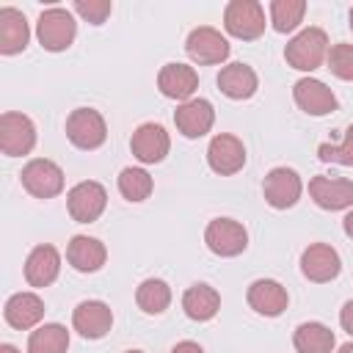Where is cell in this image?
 Returning a JSON list of instances; mask_svg holds the SVG:
<instances>
[{
  "label": "cell",
  "mask_w": 353,
  "mask_h": 353,
  "mask_svg": "<svg viewBox=\"0 0 353 353\" xmlns=\"http://www.w3.org/2000/svg\"><path fill=\"white\" fill-rule=\"evenodd\" d=\"M328 36L323 28H303L284 47V61L298 72H314L328 58Z\"/></svg>",
  "instance_id": "6da1fadb"
},
{
  "label": "cell",
  "mask_w": 353,
  "mask_h": 353,
  "mask_svg": "<svg viewBox=\"0 0 353 353\" xmlns=\"http://www.w3.org/2000/svg\"><path fill=\"white\" fill-rule=\"evenodd\" d=\"M77 36V22L72 17L69 8H61V6H52V8H44L39 14V22H36V39L44 50L50 52H61L66 50Z\"/></svg>",
  "instance_id": "7a4b0ae2"
},
{
  "label": "cell",
  "mask_w": 353,
  "mask_h": 353,
  "mask_svg": "<svg viewBox=\"0 0 353 353\" xmlns=\"http://www.w3.org/2000/svg\"><path fill=\"white\" fill-rule=\"evenodd\" d=\"M265 8L256 0H232L223 8V28L229 36L254 41L265 33Z\"/></svg>",
  "instance_id": "3957f363"
},
{
  "label": "cell",
  "mask_w": 353,
  "mask_h": 353,
  "mask_svg": "<svg viewBox=\"0 0 353 353\" xmlns=\"http://www.w3.org/2000/svg\"><path fill=\"white\" fill-rule=\"evenodd\" d=\"M66 138L83 149V152H94L105 143L108 138V124L105 116L94 108H74L66 119Z\"/></svg>",
  "instance_id": "277c9868"
},
{
  "label": "cell",
  "mask_w": 353,
  "mask_h": 353,
  "mask_svg": "<svg viewBox=\"0 0 353 353\" xmlns=\"http://www.w3.org/2000/svg\"><path fill=\"white\" fill-rule=\"evenodd\" d=\"M36 146V124L30 116L6 110L0 116V149L6 157H22L30 154Z\"/></svg>",
  "instance_id": "5b68a950"
},
{
  "label": "cell",
  "mask_w": 353,
  "mask_h": 353,
  "mask_svg": "<svg viewBox=\"0 0 353 353\" xmlns=\"http://www.w3.org/2000/svg\"><path fill=\"white\" fill-rule=\"evenodd\" d=\"M19 182L22 188L36 196V199H52L63 190V171L58 163L47 160V157H33L22 165V174H19Z\"/></svg>",
  "instance_id": "8992f818"
},
{
  "label": "cell",
  "mask_w": 353,
  "mask_h": 353,
  "mask_svg": "<svg viewBox=\"0 0 353 353\" xmlns=\"http://www.w3.org/2000/svg\"><path fill=\"white\" fill-rule=\"evenodd\" d=\"M303 193V182L298 176L295 168H287V165H276L265 174L262 179V196L265 201L273 207V210H290L298 204Z\"/></svg>",
  "instance_id": "52a82bcc"
},
{
  "label": "cell",
  "mask_w": 353,
  "mask_h": 353,
  "mask_svg": "<svg viewBox=\"0 0 353 353\" xmlns=\"http://www.w3.org/2000/svg\"><path fill=\"white\" fill-rule=\"evenodd\" d=\"M204 243L215 256H237L248 245V232L234 218H212L204 229Z\"/></svg>",
  "instance_id": "ba28073f"
},
{
  "label": "cell",
  "mask_w": 353,
  "mask_h": 353,
  "mask_svg": "<svg viewBox=\"0 0 353 353\" xmlns=\"http://www.w3.org/2000/svg\"><path fill=\"white\" fill-rule=\"evenodd\" d=\"M66 207H69V215L77 223H94L108 207V190L94 179L77 182L66 193Z\"/></svg>",
  "instance_id": "9c48e42d"
},
{
  "label": "cell",
  "mask_w": 353,
  "mask_h": 353,
  "mask_svg": "<svg viewBox=\"0 0 353 353\" xmlns=\"http://www.w3.org/2000/svg\"><path fill=\"white\" fill-rule=\"evenodd\" d=\"M185 52L190 55V61L210 66V63H223L229 58V41L221 30L210 28V25H199L190 30L188 41H185Z\"/></svg>",
  "instance_id": "30bf717a"
},
{
  "label": "cell",
  "mask_w": 353,
  "mask_h": 353,
  "mask_svg": "<svg viewBox=\"0 0 353 353\" xmlns=\"http://www.w3.org/2000/svg\"><path fill=\"white\" fill-rule=\"evenodd\" d=\"M309 196L320 210H328V212L347 210L353 207V179L317 174L309 179Z\"/></svg>",
  "instance_id": "8fae6325"
},
{
  "label": "cell",
  "mask_w": 353,
  "mask_h": 353,
  "mask_svg": "<svg viewBox=\"0 0 353 353\" xmlns=\"http://www.w3.org/2000/svg\"><path fill=\"white\" fill-rule=\"evenodd\" d=\"M207 163L215 174L221 176H232L245 165V146L237 135L229 132H218L210 146H207Z\"/></svg>",
  "instance_id": "7c38bea8"
},
{
  "label": "cell",
  "mask_w": 353,
  "mask_h": 353,
  "mask_svg": "<svg viewBox=\"0 0 353 353\" xmlns=\"http://www.w3.org/2000/svg\"><path fill=\"white\" fill-rule=\"evenodd\" d=\"M339 270H342V259H339L336 248L328 243H312L301 254V273L314 284L334 281L339 276Z\"/></svg>",
  "instance_id": "4fadbf2b"
},
{
  "label": "cell",
  "mask_w": 353,
  "mask_h": 353,
  "mask_svg": "<svg viewBox=\"0 0 353 353\" xmlns=\"http://www.w3.org/2000/svg\"><path fill=\"white\" fill-rule=\"evenodd\" d=\"M130 149L135 154V160L152 165V163H160L165 160L168 149H171V138L165 132L163 124H154V121H146L141 127H135L132 138H130Z\"/></svg>",
  "instance_id": "5bb4252c"
},
{
  "label": "cell",
  "mask_w": 353,
  "mask_h": 353,
  "mask_svg": "<svg viewBox=\"0 0 353 353\" xmlns=\"http://www.w3.org/2000/svg\"><path fill=\"white\" fill-rule=\"evenodd\" d=\"M292 99L309 116H328L336 110V94L317 77H301L292 85Z\"/></svg>",
  "instance_id": "9a60e30c"
},
{
  "label": "cell",
  "mask_w": 353,
  "mask_h": 353,
  "mask_svg": "<svg viewBox=\"0 0 353 353\" xmlns=\"http://www.w3.org/2000/svg\"><path fill=\"white\" fill-rule=\"evenodd\" d=\"M174 124L176 130L185 135V138H201L212 130L215 124V108L210 99H201V97H193L188 102H182L176 110H174Z\"/></svg>",
  "instance_id": "2e32d148"
},
{
  "label": "cell",
  "mask_w": 353,
  "mask_h": 353,
  "mask_svg": "<svg viewBox=\"0 0 353 353\" xmlns=\"http://www.w3.org/2000/svg\"><path fill=\"white\" fill-rule=\"evenodd\" d=\"M72 328L83 339H102L113 328V312L105 301H83L72 312Z\"/></svg>",
  "instance_id": "e0dca14e"
},
{
  "label": "cell",
  "mask_w": 353,
  "mask_h": 353,
  "mask_svg": "<svg viewBox=\"0 0 353 353\" xmlns=\"http://www.w3.org/2000/svg\"><path fill=\"white\" fill-rule=\"evenodd\" d=\"M58 273H61V254H58L55 245L41 243L28 254V259H25V281L30 287H36V290L50 287L58 279Z\"/></svg>",
  "instance_id": "ac0fdd59"
},
{
  "label": "cell",
  "mask_w": 353,
  "mask_h": 353,
  "mask_svg": "<svg viewBox=\"0 0 353 353\" xmlns=\"http://www.w3.org/2000/svg\"><path fill=\"white\" fill-rule=\"evenodd\" d=\"M245 301H248V306L256 314H262V317H279L287 309L290 295H287L284 284H279L276 279H256V281H251V287L245 292Z\"/></svg>",
  "instance_id": "d6986e66"
},
{
  "label": "cell",
  "mask_w": 353,
  "mask_h": 353,
  "mask_svg": "<svg viewBox=\"0 0 353 353\" xmlns=\"http://www.w3.org/2000/svg\"><path fill=\"white\" fill-rule=\"evenodd\" d=\"M157 88L168 99L188 102V99H193V94L199 88V74L188 63H165L157 74Z\"/></svg>",
  "instance_id": "ffe728a7"
},
{
  "label": "cell",
  "mask_w": 353,
  "mask_h": 353,
  "mask_svg": "<svg viewBox=\"0 0 353 353\" xmlns=\"http://www.w3.org/2000/svg\"><path fill=\"white\" fill-rule=\"evenodd\" d=\"M218 88L229 99H251L256 94V88H259V77H256V72L248 63L234 61V63L221 66V72H218Z\"/></svg>",
  "instance_id": "44dd1931"
},
{
  "label": "cell",
  "mask_w": 353,
  "mask_h": 353,
  "mask_svg": "<svg viewBox=\"0 0 353 353\" xmlns=\"http://www.w3.org/2000/svg\"><path fill=\"white\" fill-rule=\"evenodd\" d=\"M66 259L74 270L80 273H97L105 259H108V248L102 240L88 237V234H74L66 245Z\"/></svg>",
  "instance_id": "7402d4cb"
},
{
  "label": "cell",
  "mask_w": 353,
  "mask_h": 353,
  "mask_svg": "<svg viewBox=\"0 0 353 353\" xmlns=\"http://www.w3.org/2000/svg\"><path fill=\"white\" fill-rule=\"evenodd\" d=\"M3 317L11 328L17 331H28L33 325H39V320L44 317V301L36 292H14L6 301Z\"/></svg>",
  "instance_id": "603a6c76"
},
{
  "label": "cell",
  "mask_w": 353,
  "mask_h": 353,
  "mask_svg": "<svg viewBox=\"0 0 353 353\" xmlns=\"http://www.w3.org/2000/svg\"><path fill=\"white\" fill-rule=\"evenodd\" d=\"M28 41H30V28L25 14L14 6H3L0 8V52L17 55L28 47Z\"/></svg>",
  "instance_id": "cb8c5ba5"
},
{
  "label": "cell",
  "mask_w": 353,
  "mask_h": 353,
  "mask_svg": "<svg viewBox=\"0 0 353 353\" xmlns=\"http://www.w3.org/2000/svg\"><path fill=\"white\" fill-rule=\"evenodd\" d=\"M182 309H185V314H188L190 320L207 323V320H212V317L218 314V309H221V295H218V290L210 287V284H193V287H188L185 295H182Z\"/></svg>",
  "instance_id": "d4e9b609"
},
{
  "label": "cell",
  "mask_w": 353,
  "mask_h": 353,
  "mask_svg": "<svg viewBox=\"0 0 353 353\" xmlns=\"http://www.w3.org/2000/svg\"><path fill=\"white\" fill-rule=\"evenodd\" d=\"M292 345L298 353H331L334 345H336V336L328 325L317 323V320H309V323H301L292 334Z\"/></svg>",
  "instance_id": "484cf974"
},
{
  "label": "cell",
  "mask_w": 353,
  "mask_h": 353,
  "mask_svg": "<svg viewBox=\"0 0 353 353\" xmlns=\"http://www.w3.org/2000/svg\"><path fill=\"white\" fill-rule=\"evenodd\" d=\"M69 331L61 323H44L28 336V353H66Z\"/></svg>",
  "instance_id": "4316f807"
},
{
  "label": "cell",
  "mask_w": 353,
  "mask_h": 353,
  "mask_svg": "<svg viewBox=\"0 0 353 353\" xmlns=\"http://www.w3.org/2000/svg\"><path fill=\"white\" fill-rule=\"evenodd\" d=\"M135 303L146 314H163L171 303V287L163 279H146L135 290Z\"/></svg>",
  "instance_id": "83f0119b"
},
{
  "label": "cell",
  "mask_w": 353,
  "mask_h": 353,
  "mask_svg": "<svg viewBox=\"0 0 353 353\" xmlns=\"http://www.w3.org/2000/svg\"><path fill=\"white\" fill-rule=\"evenodd\" d=\"M306 14V0H273L270 3V25L276 33H292Z\"/></svg>",
  "instance_id": "f1b7e54d"
},
{
  "label": "cell",
  "mask_w": 353,
  "mask_h": 353,
  "mask_svg": "<svg viewBox=\"0 0 353 353\" xmlns=\"http://www.w3.org/2000/svg\"><path fill=\"white\" fill-rule=\"evenodd\" d=\"M152 190H154V179L149 176V171L135 168V165L121 168V174H119V193L127 201H143V199L152 196Z\"/></svg>",
  "instance_id": "f546056e"
},
{
  "label": "cell",
  "mask_w": 353,
  "mask_h": 353,
  "mask_svg": "<svg viewBox=\"0 0 353 353\" xmlns=\"http://www.w3.org/2000/svg\"><path fill=\"white\" fill-rule=\"evenodd\" d=\"M317 157L323 163H339V165H353V124L345 130L342 143H320Z\"/></svg>",
  "instance_id": "4dcf8cb0"
},
{
  "label": "cell",
  "mask_w": 353,
  "mask_h": 353,
  "mask_svg": "<svg viewBox=\"0 0 353 353\" xmlns=\"http://www.w3.org/2000/svg\"><path fill=\"white\" fill-rule=\"evenodd\" d=\"M328 69L339 77V80H353V44H334L328 50V58H325Z\"/></svg>",
  "instance_id": "1f68e13d"
},
{
  "label": "cell",
  "mask_w": 353,
  "mask_h": 353,
  "mask_svg": "<svg viewBox=\"0 0 353 353\" xmlns=\"http://www.w3.org/2000/svg\"><path fill=\"white\" fill-rule=\"evenodd\" d=\"M72 8H74L85 22H91V25H102V22L110 17L113 3H110V0H74Z\"/></svg>",
  "instance_id": "d6a6232c"
},
{
  "label": "cell",
  "mask_w": 353,
  "mask_h": 353,
  "mask_svg": "<svg viewBox=\"0 0 353 353\" xmlns=\"http://www.w3.org/2000/svg\"><path fill=\"white\" fill-rule=\"evenodd\" d=\"M339 325L353 336V301H347V303L342 306V312H339Z\"/></svg>",
  "instance_id": "836d02e7"
},
{
  "label": "cell",
  "mask_w": 353,
  "mask_h": 353,
  "mask_svg": "<svg viewBox=\"0 0 353 353\" xmlns=\"http://www.w3.org/2000/svg\"><path fill=\"white\" fill-rule=\"evenodd\" d=\"M171 353H204V347H201L199 342L185 339V342H176V345L171 347Z\"/></svg>",
  "instance_id": "e575fe53"
},
{
  "label": "cell",
  "mask_w": 353,
  "mask_h": 353,
  "mask_svg": "<svg viewBox=\"0 0 353 353\" xmlns=\"http://www.w3.org/2000/svg\"><path fill=\"white\" fill-rule=\"evenodd\" d=\"M342 229H345V234L353 240V210L345 215V221H342Z\"/></svg>",
  "instance_id": "d590c367"
},
{
  "label": "cell",
  "mask_w": 353,
  "mask_h": 353,
  "mask_svg": "<svg viewBox=\"0 0 353 353\" xmlns=\"http://www.w3.org/2000/svg\"><path fill=\"white\" fill-rule=\"evenodd\" d=\"M0 353H19V347H14V345L3 342V345H0Z\"/></svg>",
  "instance_id": "8d00e7d4"
},
{
  "label": "cell",
  "mask_w": 353,
  "mask_h": 353,
  "mask_svg": "<svg viewBox=\"0 0 353 353\" xmlns=\"http://www.w3.org/2000/svg\"><path fill=\"white\" fill-rule=\"evenodd\" d=\"M336 353H353V342H345V345H342Z\"/></svg>",
  "instance_id": "74e56055"
},
{
  "label": "cell",
  "mask_w": 353,
  "mask_h": 353,
  "mask_svg": "<svg viewBox=\"0 0 353 353\" xmlns=\"http://www.w3.org/2000/svg\"><path fill=\"white\" fill-rule=\"evenodd\" d=\"M350 30H353V8H350Z\"/></svg>",
  "instance_id": "f35d334b"
},
{
  "label": "cell",
  "mask_w": 353,
  "mask_h": 353,
  "mask_svg": "<svg viewBox=\"0 0 353 353\" xmlns=\"http://www.w3.org/2000/svg\"><path fill=\"white\" fill-rule=\"evenodd\" d=\"M124 353H143V350H124Z\"/></svg>",
  "instance_id": "ab89813d"
}]
</instances>
